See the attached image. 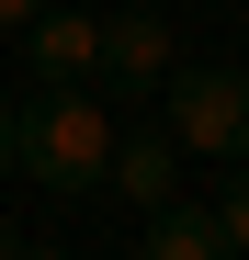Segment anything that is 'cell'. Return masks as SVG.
<instances>
[{
	"label": "cell",
	"mask_w": 249,
	"mask_h": 260,
	"mask_svg": "<svg viewBox=\"0 0 249 260\" xmlns=\"http://www.w3.org/2000/svg\"><path fill=\"white\" fill-rule=\"evenodd\" d=\"M113 136L124 124L91 102V79H34V91L12 102V170L46 181V192H91L102 158H113Z\"/></svg>",
	"instance_id": "1"
},
{
	"label": "cell",
	"mask_w": 249,
	"mask_h": 260,
	"mask_svg": "<svg viewBox=\"0 0 249 260\" xmlns=\"http://www.w3.org/2000/svg\"><path fill=\"white\" fill-rule=\"evenodd\" d=\"M159 91H170V136H181V158H249V68H170L159 79Z\"/></svg>",
	"instance_id": "2"
},
{
	"label": "cell",
	"mask_w": 249,
	"mask_h": 260,
	"mask_svg": "<svg viewBox=\"0 0 249 260\" xmlns=\"http://www.w3.org/2000/svg\"><path fill=\"white\" fill-rule=\"evenodd\" d=\"M181 68V34L147 12V0H124V12H102V79L113 91H159V79Z\"/></svg>",
	"instance_id": "3"
},
{
	"label": "cell",
	"mask_w": 249,
	"mask_h": 260,
	"mask_svg": "<svg viewBox=\"0 0 249 260\" xmlns=\"http://www.w3.org/2000/svg\"><path fill=\"white\" fill-rule=\"evenodd\" d=\"M102 181L124 192V204H181V136H170V124H124V136H113V158H102Z\"/></svg>",
	"instance_id": "4"
},
{
	"label": "cell",
	"mask_w": 249,
	"mask_h": 260,
	"mask_svg": "<svg viewBox=\"0 0 249 260\" xmlns=\"http://www.w3.org/2000/svg\"><path fill=\"white\" fill-rule=\"evenodd\" d=\"M23 68H34V79H102V12L46 0V12L23 23Z\"/></svg>",
	"instance_id": "5"
},
{
	"label": "cell",
	"mask_w": 249,
	"mask_h": 260,
	"mask_svg": "<svg viewBox=\"0 0 249 260\" xmlns=\"http://www.w3.org/2000/svg\"><path fill=\"white\" fill-rule=\"evenodd\" d=\"M136 260H227V238H215L204 204H159V226L136 238Z\"/></svg>",
	"instance_id": "6"
},
{
	"label": "cell",
	"mask_w": 249,
	"mask_h": 260,
	"mask_svg": "<svg viewBox=\"0 0 249 260\" xmlns=\"http://www.w3.org/2000/svg\"><path fill=\"white\" fill-rule=\"evenodd\" d=\"M215 215V238H227V260H249V158H227V192L204 204Z\"/></svg>",
	"instance_id": "7"
},
{
	"label": "cell",
	"mask_w": 249,
	"mask_h": 260,
	"mask_svg": "<svg viewBox=\"0 0 249 260\" xmlns=\"http://www.w3.org/2000/svg\"><path fill=\"white\" fill-rule=\"evenodd\" d=\"M34 12H46V0H0V34H23V23H34Z\"/></svg>",
	"instance_id": "8"
},
{
	"label": "cell",
	"mask_w": 249,
	"mask_h": 260,
	"mask_svg": "<svg viewBox=\"0 0 249 260\" xmlns=\"http://www.w3.org/2000/svg\"><path fill=\"white\" fill-rule=\"evenodd\" d=\"M0 170H12V91H0Z\"/></svg>",
	"instance_id": "9"
},
{
	"label": "cell",
	"mask_w": 249,
	"mask_h": 260,
	"mask_svg": "<svg viewBox=\"0 0 249 260\" xmlns=\"http://www.w3.org/2000/svg\"><path fill=\"white\" fill-rule=\"evenodd\" d=\"M23 249H34V238H12V226H0V260H23Z\"/></svg>",
	"instance_id": "10"
},
{
	"label": "cell",
	"mask_w": 249,
	"mask_h": 260,
	"mask_svg": "<svg viewBox=\"0 0 249 260\" xmlns=\"http://www.w3.org/2000/svg\"><path fill=\"white\" fill-rule=\"evenodd\" d=\"M23 260H68V249H23Z\"/></svg>",
	"instance_id": "11"
}]
</instances>
